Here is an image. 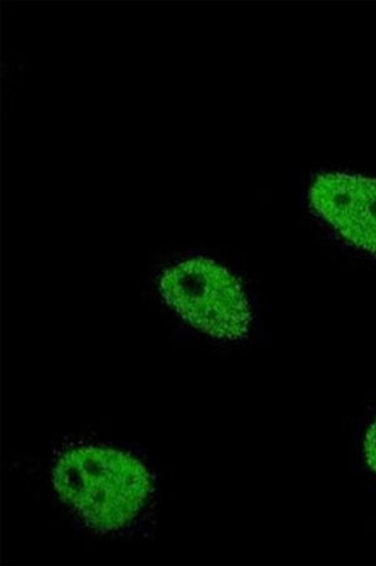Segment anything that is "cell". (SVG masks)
<instances>
[{"label":"cell","mask_w":376,"mask_h":566,"mask_svg":"<svg viewBox=\"0 0 376 566\" xmlns=\"http://www.w3.org/2000/svg\"><path fill=\"white\" fill-rule=\"evenodd\" d=\"M364 452L366 462H368L370 469L376 473V421L373 423L368 433H366Z\"/></svg>","instance_id":"cell-4"},{"label":"cell","mask_w":376,"mask_h":566,"mask_svg":"<svg viewBox=\"0 0 376 566\" xmlns=\"http://www.w3.org/2000/svg\"><path fill=\"white\" fill-rule=\"evenodd\" d=\"M161 290L168 305L206 334L237 339L249 332L251 313L240 283L212 260L177 263L165 272Z\"/></svg>","instance_id":"cell-2"},{"label":"cell","mask_w":376,"mask_h":566,"mask_svg":"<svg viewBox=\"0 0 376 566\" xmlns=\"http://www.w3.org/2000/svg\"><path fill=\"white\" fill-rule=\"evenodd\" d=\"M54 485L94 530L115 531L143 507L150 480L138 460L91 447L74 449L60 459Z\"/></svg>","instance_id":"cell-1"},{"label":"cell","mask_w":376,"mask_h":566,"mask_svg":"<svg viewBox=\"0 0 376 566\" xmlns=\"http://www.w3.org/2000/svg\"><path fill=\"white\" fill-rule=\"evenodd\" d=\"M313 209L357 248L376 254V179L346 174L318 176Z\"/></svg>","instance_id":"cell-3"}]
</instances>
